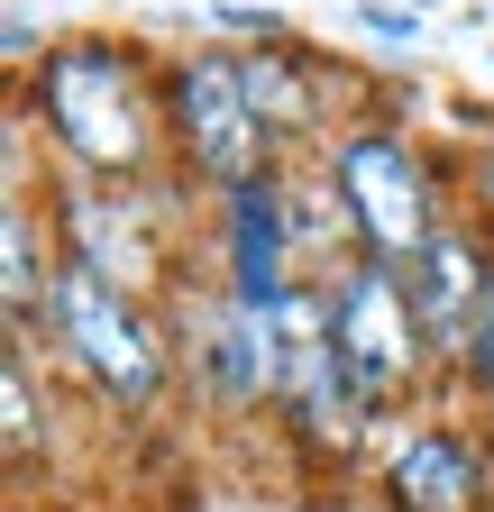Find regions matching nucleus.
Segmentation results:
<instances>
[{"label": "nucleus", "mask_w": 494, "mask_h": 512, "mask_svg": "<svg viewBox=\"0 0 494 512\" xmlns=\"http://www.w3.org/2000/svg\"><path fill=\"white\" fill-rule=\"evenodd\" d=\"M156 110L165 101H147L138 55L110 37H65L28 64V119L92 183H147L156 174Z\"/></svg>", "instance_id": "1"}, {"label": "nucleus", "mask_w": 494, "mask_h": 512, "mask_svg": "<svg viewBox=\"0 0 494 512\" xmlns=\"http://www.w3.org/2000/svg\"><path fill=\"white\" fill-rule=\"evenodd\" d=\"M46 330H55V348H65V366L92 384V403L119 412V421L165 412V394L183 384L156 302H147V293H119V284H101V275H83V266L55 275V293H46Z\"/></svg>", "instance_id": "2"}, {"label": "nucleus", "mask_w": 494, "mask_h": 512, "mask_svg": "<svg viewBox=\"0 0 494 512\" xmlns=\"http://www.w3.org/2000/svg\"><path fill=\"white\" fill-rule=\"evenodd\" d=\"M165 339H174V375L193 384V403L211 421H275L284 394V311L238 302L220 275L165 293Z\"/></svg>", "instance_id": "3"}, {"label": "nucleus", "mask_w": 494, "mask_h": 512, "mask_svg": "<svg viewBox=\"0 0 494 512\" xmlns=\"http://www.w3.org/2000/svg\"><path fill=\"white\" fill-rule=\"evenodd\" d=\"M275 430L302 448L312 467H376V430H385V412L366 403V384L348 375V357H339V330H330V293L321 284H302L293 302H284V394H275Z\"/></svg>", "instance_id": "4"}, {"label": "nucleus", "mask_w": 494, "mask_h": 512, "mask_svg": "<svg viewBox=\"0 0 494 512\" xmlns=\"http://www.w3.org/2000/svg\"><path fill=\"white\" fill-rule=\"evenodd\" d=\"M321 293H330L339 357H348V375L366 384V403L385 412V430L412 421V403L449 394L440 366H430L421 320H412V284H403V266H385V256H348V266H339Z\"/></svg>", "instance_id": "5"}, {"label": "nucleus", "mask_w": 494, "mask_h": 512, "mask_svg": "<svg viewBox=\"0 0 494 512\" xmlns=\"http://www.w3.org/2000/svg\"><path fill=\"white\" fill-rule=\"evenodd\" d=\"M321 165L339 174V202L357 220V247L385 256V266H412V256L430 247V229L449 220V183L440 165H430L394 119H357L339 128V138L321 147Z\"/></svg>", "instance_id": "6"}, {"label": "nucleus", "mask_w": 494, "mask_h": 512, "mask_svg": "<svg viewBox=\"0 0 494 512\" xmlns=\"http://www.w3.org/2000/svg\"><path fill=\"white\" fill-rule=\"evenodd\" d=\"M165 128H174V156L202 174V192H238V183H257V174H284L266 119L247 110V83H238V55L229 46L174 55V74H165Z\"/></svg>", "instance_id": "7"}, {"label": "nucleus", "mask_w": 494, "mask_h": 512, "mask_svg": "<svg viewBox=\"0 0 494 512\" xmlns=\"http://www.w3.org/2000/svg\"><path fill=\"white\" fill-rule=\"evenodd\" d=\"M366 476L385 512H494V439L458 412H412L385 430Z\"/></svg>", "instance_id": "8"}, {"label": "nucleus", "mask_w": 494, "mask_h": 512, "mask_svg": "<svg viewBox=\"0 0 494 512\" xmlns=\"http://www.w3.org/2000/svg\"><path fill=\"white\" fill-rule=\"evenodd\" d=\"M55 247H65V266L119 284V293H174V266H165V247L138 211V183H92V174H65L55 183Z\"/></svg>", "instance_id": "9"}, {"label": "nucleus", "mask_w": 494, "mask_h": 512, "mask_svg": "<svg viewBox=\"0 0 494 512\" xmlns=\"http://www.w3.org/2000/svg\"><path fill=\"white\" fill-rule=\"evenodd\" d=\"M412 284V320H421V339H430V366H440V384L458 394V366L485 330V302H494V247L467 211H449L440 229H430V247L403 266Z\"/></svg>", "instance_id": "10"}, {"label": "nucleus", "mask_w": 494, "mask_h": 512, "mask_svg": "<svg viewBox=\"0 0 494 512\" xmlns=\"http://www.w3.org/2000/svg\"><path fill=\"white\" fill-rule=\"evenodd\" d=\"M211 238H220V284L238 302H266L284 311L302 284V247H293V211H284V174H257V183H238V192H211Z\"/></svg>", "instance_id": "11"}, {"label": "nucleus", "mask_w": 494, "mask_h": 512, "mask_svg": "<svg viewBox=\"0 0 494 512\" xmlns=\"http://www.w3.org/2000/svg\"><path fill=\"white\" fill-rule=\"evenodd\" d=\"M238 83H247V110L266 119V138L284 147V138H339L330 128V92H321V74L293 55V37H266V46H238Z\"/></svg>", "instance_id": "12"}, {"label": "nucleus", "mask_w": 494, "mask_h": 512, "mask_svg": "<svg viewBox=\"0 0 494 512\" xmlns=\"http://www.w3.org/2000/svg\"><path fill=\"white\" fill-rule=\"evenodd\" d=\"M55 275H65L55 220H37L28 183H10V220H0V302H10V330H37V320H46Z\"/></svg>", "instance_id": "13"}, {"label": "nucleus", "mask_w": 494, "mask_h": 512, "mask_svg": "<svg viewBox=\"0 0 494 512\" xmlns=\"http://www.w3.org/2000/svg\"><path fill=\"white\" fill-rule=\"evenodd\" d=\"M284 211H293V247H302V275H312V284H330L348 256H366L330 165H284Z\"/></svg>", "instance_id": "14"}, {"label": "nucleus", "mask_w": 494, "mask_h": 512, "mask_svg": "<svg viewBox=\"0 0 494 512\" xmlns=\"http://www.w3.org/2000/svg\"><path fill=\"white\" fill-rule=\"evenodd\" d=\"M55 448V412H46V384H37V348L28 330H10V366H0V458L10 476H37Z\"/></svg>", "instance_id": "15"}, {"label": "nucleus", "mask_w": 494, "mask_h": 512, "mask_svg": "<svg viewBox=\"0 0 494 512\" xmlns=\"http://www.w3.org/2000/svg\"><path fill=\"white\" fill-rule=\"evenodd\" d=\"M357 19H366V28H376L385 46H412V37H421V10H403V0H366V10H357Z\"/></svg>", "instance_id": "16"}, {"label": "nucleus", "mask_w": 494, "mask_h": 512, "mask_svg": "<svg viewBox=\"0 0 494 512\" xmlns=\"http://www.w3.org/2000/svg\"><path fill=\"white\" fill-rule=\"evenodd\" d=\"M467 220L494 229V119H485V156H476V174H467Z\"/></svg>", "instance_id": "17"}]
</instances>
